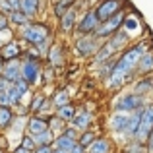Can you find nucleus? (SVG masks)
<instances>
[{"label": "nucleus", "mask_w": 153, "mask_h": 153, "mask_svg": "<svg viewBox=\"0 0 153 153\" xmlns=\"http://www.w3.org/2000/svg\"><path fill=\"white\" fill-rule=\"evenodd\" d=\"M138 66H140V70H142V72H149L151 68H153V54H142Z\"/></svg>", "instance_id": "26"}, {"label": "nucleus", "mask_w": 153, "mask_h": 153, "mask_svg": "<svg viewBox=\"0 0 153 153\" xmlns=\"http://www.w3.org/2000/svg\"><path fill=\"white\" fill-rule=\"evenodd\" d=\"M10 19H12V23H16V25H27V23H29V18H27L25 14H22L19 10H12L10 12Z\"/></svg>", "instance_id": "23"}, {"label": "nucleus", "mask_w": 153, "mask_h": 153, "mask_svg": "<svg viewBox=\"0 0 153 153\" xmlns=\"http://www.w3.org/2000/svg\"><path fill=\"white\" fill-rule=\"evenodd\" d=\"M64 136H68L70 140H74V142H76V130H66V132H64Z\"/></svg>", "instance_id": "41"}, {"label": "nucleus", "mask_w": 153, "mask_h": 153, "mask_svg": "<svg viewBox=\"0 0 153 153\" xmlns=\"http://www.w3.org/2000/svg\"><path fill=\"white\" fill-rule=\"evenodd\" d=\"M93 142H95V136L91 134V132H85V134H83L82 138H79V146H82L83 149H85L87 146H91V143H93Z\"/></svg>", "instance_id": "31"}, {"label": "nucleus", "mask_w": 153, "mask_h": 153, "mask_svg": "<svg viewBox=\"0 0 153 153\" xmlns=\"http://www.w3.org/2000/svg\"><path fill=\"white\" fill-rule=\"evenodd\" d=\"M68 103V93H64V91H60V93L54 95V107H62V105Z\"/></svg>", "instance_id": "32"}, {"label": "nucleus", "mask_w": 153, "mask_h": 153, "mask_svg": "<svg viewBox=\"0 0 153 153\" xmlns=\"http://www.w3.org/2000/svg\"><path fill=\"white\" fill-rule=\"evenodd\" d=\"M68 153H83V147H82V146H79V143H76V146H74V147H72V149H70V151H68Z\"/></svg>", "instance_id": "40"}, {"label": "nucleus", "mask_w": 153, "mask_h": 153, "mask_svg": "<svg viewBox=\"0 0 153 153\" xmlns=\"http://www.w3.org/2000/svg\"><path fill=\"white\" fill-rule=\"evenodd\" d=\"M27 130H29V134L31 136H39L41 132H45V130H49V122L47 120H43V118H31L29 120V124H27Z\"/></svg>", "instance_id": "12"}, {"label": "nucleus", "mask_w": 153, "mask_h": 153, "mask_svg": "<svg viewBox=\"0 0 153 153\" xmlns=\"http://www.w3.org/2000/svg\"><path fill=\"white\" fill-rule=\"evenodd\" d=\"M60 22H62V29L64 31H70L74 27V22H76V12L74 10H66L62 16H60Z\"/></svg>", "instance_id": "18"}, {"label": "nucleus", "mask_w": 153, "mask_h": 153, "mask_svg": "<svg viewBox=\"0 0 153 153\" xmlns=\"http://www.w3.org/2000/svg\"><path fill=\"white\" fill-rule=\"evenodd\" d=\"M97 25H99V19H97V16H95V12H87L82 18V22L78 23V31L83 33V35H87V33H93V31L97 29Z\"/></svg>", "instance_id": "8"}, {"label": "nucleus", "mask_w": 153, "mask_h": 153, "mask_svg": "<svg viewBox=\"0 0 153 153\" xmlns=\"http://www.w3.org/2000/svg\"><path fill=\"white\" fill-rule=\"evenodd\" d=\"M54 142H56V147H58L60 151H66V153L76 146L74 140H70L68 136H64V134H62V136H58V138H54Z\"/></svg>", "instance_id": "19"}, {"label": "nucleus", "mask_w": 153, "mask_h": 153, "mask_svg": "<svg viewBox=\"0 0 153 153\" xmlns=\"http://www.w3.org/2000/svg\"><path fill=\"white\" fill-rule=\"evenodd\" d=\"M153 130V107H147L142 111V118H140V128L138 132H136V136H138L140 142H146L147 138H149Z\"/></svg>", "instance_id": "4"}, {"label": "nucleus", "mask_w": 153, "mask_h": 153, "mask_svg": "<svg viewBox=\"0 0 153 153\" xmlns=\"http://www.w3.org/2000/svg\"><path fill=\"white\" fill-rule=\"evenodd\" d=\"M18 56H19L18 43H8V45H4L2 52H0V58H4V60H16Z\"/></svg>", "instance_id": "14"}, {"label": "nucleus", "mask_w": 153, "mask_h": 153, "mask_svg": "<svg viewBox=\"0 0 153 153\" xmlns=\"http://www.w3.org/2000/svg\"><path fill=\"white\" fill-rule=\"evenodd\" d=\"M74 114H76V111H74V107H72L70 103L58 107V118L60 120H72V118H74Z\"/></svg>", "instance_id": "22"}, {"label": "nucleus", "mask_w": 153, "mask_h": 153, "mask_svg": "<svg viewBox=\"0 0 153 153\" xmlns=\"http://www.w3.org/2000/svg\"><path fill=\"white\" fill-rule=\"evenodd\" d=\"M151 85H153V79H149V78L138 82V83H136V87H134V91H136L134 95H140V97H142L143 93H147V91L151 89Z\"/></svg>", "instance_id": "24"}, {"label": "nucleus", "mask_w": 153, "mask_h": 153, "mask_svg": "<svg viewBox=\"0 0 153 153\" xmlns=\"http://www.w3.org/2000/svg\"><path fill=\"white\" fill-rule=\"evenodd\" d=\"M149 153H153V130H151V134H149Z\"/></svg>", "instance_id": "43"}, {"label": "nucleus", "mask_w": 153, "mask_h": 153, "mask_svg": "<svg viewBox=\"0 0 153 153\" xmlns=\"http://www.w3.org/2000/svg\"><path fill=\"white\" fill-rule=\"evenodd\" d=\"M18 10L22 12V14H25L27 18H33L39 12V0H19Z\"/></svg>", "instance_id": "11"}, {"label": "nucleus", "mask_w": 153, "mask_h": 153, "mask_svg": "<svg viewBox=\"0 0 153 153\" xmlns=\"http://www.w3.org/2000/svg\"><path fill=\"white\" fill-rule=\"evenodd\" d=\"M124 29L128 31V33H134V31H138V22H136V18H128L124 19Z\"/></svg>", "instance_id": "30"}, {"label": "nucleus", "mask_w": 153, "mask_h": 153, "mask_svg": "<svg viewBox=\"0 0 153 153\" xmlns=\"http://www.w3.org/2000/svg\"><path fill=\"white\" fill-rule=\"evenodd\" d=\"M12 118H14V114H12V111L8 107H0V128H6L8 124L12 122Z\"/></svg>", "instance_id": "25"}, {"label": "nucleus", "mask_w": 153, "mask_h": 153, "mask_svg": "<svg viewBox=\"0 0 153 153\" xmlns=\"http://www.w3.org/2000/svg\"><path fill=\"white\" fill-rule=\"evenodd\" d=\"M140 118H142V108H138V112H136L132 118H128V124H126V134H130V136H134L136 132H138V128H140Z\"/></svg>", "instance_id": "17"}, {"label": "nucleus", "mask_w": 153, "mask_h": 153, "mask_svg": "<svg viewBox=\"0 0 153 153\" xmlns=\"http://www.w3.org/2000/svg\"><path fill=\"white\" fill-rule=\"evenodd\" d=\"M52 153H66V151H60V149H56V151H52Z\"/></svg>", "instance_id": "45"}, {"label": "nucleus", "mask_w": 153, "mask_h": 153, "mask_svg": "<svg viewBox=\"0 0 153 153\" xmlns=\"http://www.w3.org/2000/svg\"><path fill=\"white\" fill-rule=\"evenodd\" d=\"M8 97H10V105H19V99H22V93H19L18 89H16V85L12 83L10 87H8Z\"/></svg>", "instance_id": "27"}, {"label": "nucleus", "mask_w": 153, "mask_h": 153, "mask_svg": "<svg viewBox=\"0 0 153 153\" xmlns=\"http://www.w3.org/2000/svg\"><path fill=\"white\" fill-rule=\"evenodd\" d=\"M4 29H8V19L4 14H0V31H4Z\"/></svg>", "instance_id": "38"}, {"label": "nucleus", "mask_w": 153, "mask_h": 153, "mask_svg": "<svg viewBox=\"0 0 153 153\" xmlns=\"http://www.w3.org/2000/svg\"><path fill=\"white\" fill-rule=\"evenodd\" d=\"M6 2L12 6V10H18V6H19V0H6Z\"/></svg>", "instance_id": "42"}, {"label": "nucleus", "mask_w": 153, "mask_h": 153, "mask_svg": "<svg viewBox=\"0 0 153 153\" xmlns=\"http://www.w3.org/2000/svg\"><path fill=\"white\" fill-rule=\"evenodd\" d=\"M122 22H124V14H114L112 18L101 22V25H97V29H95L93 33L97 35V37H108V35L116 33V31L120 29Z\"/></svg>", "instance_id": "3"}, {"label": "nucleus", "mask_w": 153, "mask_h": 153, "mask_svg": "<svg viewBox=\"0 0 153 153\" xmlns=\"http://www.w3.org/2000/svg\"><path fill=\"white\" fill-rule=\"evenodd\" d=\"M118 10H120V0H105L95 10V16L99 22H105V19L112 18L114 14H118Z\"/></svg>", "instance_id": "5"}, {"label": "nucleus", "mask_w": 153, "mask_h": 153, "mask_svg": "<svg viewBox=\"0 0 153 153\" xmlns=\"http://www.w3.org/2000/svg\"><path fill=\"white\" fill-rule=\"evenodd\" d=\"M10 105V97H8V91H0V107H8Z\"/></svg>", "instance_id": "36"}, {"label": "nucleus", "mask_w": 153, "mask_h": 153, "mask_svg": "<svg viewBox=\"0 0 153 153\" xmlns=\"http://www.w3.org/2000/svg\"><path fill=\"white\" fill-rule=\"evenodd\" d=\"M143 105V99L140 97V95H124L122 99H120L118 103H116V111L118 112H124V111H138V108H142Z\"/></svg>", "instance_id": "7"}, {"label": "nucleus", "mask_w": 153, "mask_h": 153, "mask_svg": "<svg viewBox=\"0 0 153 153\" xmlns=\"http://www.w3.org/2000/svg\"><path fill=\"white\" fill-rule=\"evenodd\" d=\"M126 124H128V116L124 114V112H116L111 118V128L114 132H124L126 130Z\"/></svg>", "instance_id": "13"}, {"label": "nucleus", "mask_w": 153, "mask_h": 153, "mask_svg": "<svg viewBox=\"0 0 153 153\" xmlns=\"http://www.w3.org/2000/svg\"><path fill=\"white\" fill-rule=\"evenodd\" d=\"M43 105H45V97H43V95H37L35 101H33V105H31V111H41Z\"/></svg>", "instance_id": "33"}, {"label": "nucleus", "mask_w": 153, "mask_h": 153, "mask_svg": "<svg viewBox=\"0 0 153 153\" xmlns=\"http://www.w3.org/2000/svg\"><path fill=\"white\" fill-rule=\"evenodd\" d=\"M108 149H111V143H108L107 140H95L89 146L91 153H108Z\"/></svg>", "instance_id": "21"}, {"label": "nucleus", "mask_w": 153, "mask_h": 153, "mask_svg": "<svg viewBox=\"0 0 153 153\" xmlns=\"http://www.w3.org/2000/svg\"><path fill=\"white\" fill-rule=\"evenodd\" d=\"M49 60H51L52 64H54V66H56V64H60V62H62V51H60V47H52V49H51Z\"/></svg>", "instance_id": "28"}, {"label": "nucleus", "mask_w": 153, "mask_h": 153, "mask_svg": "<svg viewBox=\"0 0 153 153\" xmlns=\"http://www.w3.org/2000/svg\"><path fill=\"white\" fill-rule=\"evenodd\" d=\"M22 147H25L27 151L35 149V142H33V138H23V143H22Z\"/></svg>", "instance_id": "34"}, {"label": "nucleus", "mask_w": 153, "mask_h": 153, "mask_svg": "<svg viewBox=\"0 0 153 153\" xmlns=\"http://www.w3.org/2000/svg\"><path fill=\"white\" fill-rule=\"evenodd\" d=\"M74 4V0H58V4H56V16H62L66 10H70V6Z\"/></svg>", "instance_id": "29"}, {"label": "nucleus", "mask_w": 153, "mask_h": 153, "mask_svg": "<svg viewBox=\"0 0 153 153\" xmlns=\"http://www.w3.org/2000/svg\"><path fill=\"white\" fill-rule=\"evenodd\" d=\"M0 72H2V60H0Z\"/></svg>", "instance_id": "46"}, {"label": "nucleus", "mask_w": 153, "mask_h": 153, "mask_svg": "<svg viewBox=\"0 0 153 153\" xmlns=\"http://www.w3.org/2000/svg\"><path fill=\"white\" fill-rule=\"evenodd\" d=\"M10 12H12V6L6 2V0H0V14H8L10 16Z\"/></svg>", "instance_id": "35"}, {"label": "nucleus", "mask_w": 153, "mask_h": 153, "mask_svg": "<svg viewBox=\"0 0 153 153\" xmlns=\"http://www.w3.org/2000/svg\"><path fill=\"white\" fill-rule=\"evenodd\" d=\"M143 52H146V45H143V43L138 45V47H132L128 52H124V56L111 70V85H120V83L130 76V72L138 66V62H140Z\"/></svg>", "instance_id": "1"}, {"label": "nucleus", "mask_w": 153, "mask_h": 153, "mask_svg": "<svg viewBox=\"0 0 153 153\" xmlns=\"http://www.w3.org/2000/svg\"><path fill=\"white\" fill-rule=\"evenodd\" d=\"M33 142L37 143V146H51V143L54 142V136H52L51 128H49V130H45V132H41L39 136H35Z\"/></svg>", "instance_id": "20"}, {"label": "nucleus", "mask_w": 153, "mask_h": 153, "mask_svg": "<svg viewBox=\"0 0 153 153\" xmlns=\"http://www.w3.org/2000/svg\"><path fill=\"white\" fill-rule=\"evenodd\" d=\"M126 41H128V35H126V33H120V31H116V33H112V39L107 43V45L112 49V52H116L118 49H122Z\"/></svg>", "instance_id": "15"}, {"label": "nucleus", "mask_w": 153, "mask_h": 153, "mask_svg": "<svg viewBox=\"0 0 153 153\" xmlns=\"http://www.w3.org/2000/svg\"><path fill=\"white\" fill-rule=\"evenodd\" d=\"M35 153H52V149H51V146H37Z\"/></svg>", "instance_id": "37"}, {"label": "nucleus", "mask_w": 153, "mask_h": 153, "mask_svg": "<svg viewBox=\"0 0 153 153\" xmlns=\"http://www.w3.org/2000/svg\"><path fill=\"white\" fill-rule=\"evenodd\" d=\"M72 122H74V128H78V130H85V128L89 126V112L82 111V112H78V114H74Z\"/></svg>", "instance_id": "16"}, {"label": "nucleus", "mask_w": 153, "mask_h": 153, "mask_svg": "<svg viewBox=\"0 0 153 153\" xmlns=\"http://www.w3.org/2000/svg\"><path fill=\"white\" fill-rule=\"evenodd\" d=\"M76 49H78V52L82 56H89L97 51V43H95V39H91L89 35H85V37L76 41Z\"/></svg>", "instance_id": "9"}, {"label": "nucleus", "mask_w": 153, "mask_h": 153, "mask_svg": "<svg viewBox=\"0 0 153 153\" xmlns=\"http://www.w3.org/2000/svg\"><path fill=\"white\" fill-rule=\"evenodd\" d=\"M2 78L10 83H16L19 79V64L16 62V60H12L6 66H2Z\"/></svg>", "instance_id": "10"}, {"label": "nucleus", "mask_w": 153, "mask_h": 153, "mask_svg": "<svg viewBox=\"0 0 153 153\" xmlns=\"http://www.w3.org/2000/svg\"><path fill=\"white\" fill-rule=\"evenodd\" d=\"M10 85H12V83H10V82H6V79H4L2 76H0V91H6Z\"/></svg>", "instance_id": "39"}, {"label": "nucleus", "mask_w": 153, "mask_h": 153, "mask_svg": "<svg viewBox=\"0 0 153 153\" xmlns=\"http://www.w3.org/2000/svg\"><path fill=\"white\" fill-rule=\"evenodd\" d=\"M47 37H49V27L43 25V23H27L23 27V39L35 47L43 45L47 41Z\"/></svg>", "instance_id": "2"}, {"label": "nucleus", "mask_w": 153, "mask_h": 153, "mask_svg": "<svg viewBox=\"0 0 153 153\" xmlns=\"http://www.w3.org/2000/svg\"><path fill=\"white\" fill-rule=\"evenodd\" d=\"M37 76H39V68H37V62H35V60L27 58L23 64H19V79H23L27 85L37 82Z\"/></svg>", "instance_id": "6"}, {"label": "nucleus", "mask_w": 153, "mask_h": 153, "mask_svg": "<svg viewBox=\"0 0 153 153\" xmlns=\"http://www.w3.org/2000/svg\"><path fill=\"white\" fill-rule=\"evenodd\" d=\"M14 153H31V151H27L25 147H18V149H16Z\"/></svg>", "instance_id": "44"}]
</instances>
